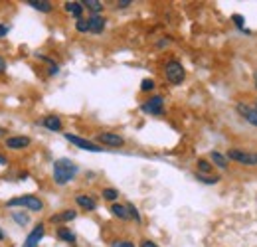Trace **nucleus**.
<instances>
[{"mask_svg": "<svg viewBox=\"0 0 257 247\" xmlns=\"http://www.w3.org/2000/svg\"><path fill=\"white\" fill-rule=\"evenodd\" d=\"M79 168L75 162H71L69 158H58L54 162V182L58 186H65L69 184L75 176H77Z\"/></svg>", "mask_w": 257, "mask_h": 247, "instance_id": "nucleus-1", "label": "nucleus"}, {"mask_svg": "<svg viewBox=\"0 0 257 247\" xmlns=\"http://www.w3.org/2000/svg\"><path fill=\"white\" fill-rule=\"evenodd\" d=\"M164 77L168 79V83L172 85H180L186 77V71H184V65L178 62V60H170V62L164 63Z\"/></svg>", "mask_w": 257, "mask_h": 247, "instance_id": "nucleus-2", "label": "nucleus"}, {"mask_svg": "<svg viewBox=\"0 0 257 247\" xmlns=\"http://www.w3.org/2000/svg\"><path fill=\"white\" fill-rule=\"evenodd\" d=\"M8 208H16V206H22L30 212H42L44 210V202L38 198V196H32V194H26V196H20V198H12L8 200L6 204Z\"/></svg>", "mask_w": 257, "mask_h": 247, "instance_id": "nucleus-3", "label": "nucleus"}, {"mask_svg": "<svg viewBox=\"0 0 257 247\" xmlns=\"http://www.w3.org/2000/svg\"><path fill=\"white\" fill-rule=\"evenodd\" d=\"M225 156H227V160L237 162L241 166H257V153H247L241 149H229Z\"/></svg>", "mask_w": 257, "mask_h": 247, "instance_id": "nucleus-4", "label": "nucleus"}, {"mask_svg": "<svg viewBox=\"0 0 257 247\" xmlns=\"http://www.w3.org/2000/svg\"><path fill=\"white\" fill-rule=\"evenodd\" d=\"M64 137H65V141H69L73 147H77V149H81V151H89V153H103V151H105L103 147H97L95 143H91V141H87V139H83V137H77V135H71V133H65Z\"/></svg>", "mask_w": 257, "mask_h": 247, "instance_id": "nucleus-5", "label": "nucleus"}, {"mask_svg": "<svg viewBox=\"0 0 257 247\" xmlns=\"http://www.w3.org/2000/svg\"><path fill=\"white\" fill-rule=\"evenodd\" d=\"M141 109H143L147 115L159 117V115H162V111H164V99H162L161 95H155V97H151L149 101H145V103L141 105Z\"/></svg>", "mask_w": 257, "mask_h": 247, "instance_id": "nucleus-6", "label": "nucleus"}, {"mask_svg": "<svg viewBox=\"0 0 257 247\" xmlns=\"http://www.w3.org/2000/svg\"><path fill=\"white\" fill-rule=\"evenodd\" d=\"M44 235H46V227H44V223H38L32 231L28 233V237H26V241L22 243V247H38L40 241L44 239Z\"/></svg>", "mask_w": 257, "mask_h": 247, "instance_id": "nucleus-7", "label": "nucleus"}, {"mask_svg": "<svg viewBox=\"0 0 257 247\" xmlns=\"http://www.w3.org/2000/svg\"><path fill=\"white\" fill-rule=\"evenodd\" d=\"M97 141L105 147H123L125 145V139L117 133H99L97 135Z\"/></svg>", "mask_w": 257, "mask_h": 247, "instance_id": "nucleus-8", "label": "nucleus"}, {"mask_svg": "<svg viewBox=\"0 0 257 247\" xmlns=\"http://www.w3.org/2000/svg\"><path fill=\"white\" fill-rule=\"evenodd\" d=\"M237 113L241 115V119H245L249 125H253L257 127V111L255 107H249V105H245V103H237Z\"/></svg>", "mask_w": 257, "mask_h": 247, "instance_id": "nucleus-9", "label": "nucleus"}, {"mask_svg": "<svg viewBox=\"0 0 257 247\" xmlns=\"http://www.w3.org/2000/svg\"><path fill=\"white\" fill-rule=\"evenodd\" d=\"M30 143H32V141H30L28 137H22V135L6 139V147H8L10 151H22V149H28Z\"/></svg>", "mask_w": 257, "mask_h": 247, "instance_id": "nucleus-10", "label": "nucleus"}, {"mask_svg": "<svg viewBox=\"0 0 257 247\" xmlns=\"http://www.w3.org/2000/svg\"><path fill=\"white\" fill-rule=\"evenodd\" d=\"M42 125H44L48 131H54V133H60V131L64 129V123H62V119H60L58 115H46V117L42 119Z\"/></svg>", "mask_w": 257, "mask_h": 247, "instance_id": "nucleus-11", "label": "nucleus"}, {"mask_svg": "<svg viewBox=\"0 0 257 247\" xmlns=\"http://www.w3.org/2000/svg\"><path fill=\"white\" fill-rule=\"evenodd\" d=\"M75 204H77L79 208L87 210V212H93V210L97 208V202L91 198V196H87V194H79V196H75Z\"/></svg>", "mask_w": 257, "mask_h": 247, "instance_id": "nucleus-12", "label": "nucleus"}, {"mask_svg": "<svg viewBox=\"0 0 257 247\" xmlns=\"http://www.w3.org/2000/svg\"><path fill=\"white\" fill-rule=\"evenodd\" d=\"M75 217H77V212H75V210H64V212H60V214H54V216L50 217V221L62 225V223H67V221H71V219H75Z\"/></svg>", "mask_w": 257, "mask_h": 247, "instance_id": "nucleus-13", "label": "nucleus"}, {"mask_svg": "<svg viewBox=\"0 0 257 247\" xmlns=\"http://www.w3.org/2000/svg\"><path fill=\"white\" fill-rule=\"evenodd\" d=\"M105 24H107V20L101 14L89 16V32L91 34H101V32L105 30Z\"/></svg>", "mask_w": 257, "mask_h": 247, "instance_id": "nucleus-14", "label": "nucleus"}, {"mask_svg": "<svg viewBox=\"0 0 257 247\" xmlns=\"http://www.w3.org/2000/svg\"><path fill=\"white\" fill-rule=\"evenodd\" d=\"M56 235H58V239H62L65 243H69V245H75V233L69 229V227H58V231H56Z\"/></svg>", "mask_w": 257, "mask_h": 247, "instance_id": "nucleus-15", "label": "nucleus"}, {"mask_svg": "<svg viewBox=\"0 0 257 247\" xmlns=\"http://www.w3.org/2000/svg\"><path fill=\"white\" fill-rule=\"evenodd\" d=\"M210 158H212V164H216V166L222 168V170H227V166H229L227 156H224L222 153H218V151H212V153H210Z\"/></svg>", "mask_w": 257, "mask_h": 247, "instance_id": "nucleus-16", "label": "nucleus"}, {"mask_svg": "<svg viewBox=\"0 0 257 247\" xmlns=\"http://www.w3.org/2000/svg\"><path fill=\"white\" fill-rule=\"evenodd\" d=\"M64 8H65V12H67V14L75 16L77 20L81 18V12H83V4H81V2H65Z\"/></svg>", "mask_w": 257, "mask_h": 247, "instance_id": "nucleus-17", "label": "nucleus"}, {"mask_svg": "<svg viewBox=\"0 0 257 247\" xmlns=\"http://www.w3.org/2000/svg\"><path fill=\"white\" fill-rule=\"evenodd\" d=\"M26 4H30L32 8L36 10H40V12H44V14H48V12H52V2H48V0H28Z\"/></svg>", "mask_w": 257, "mask_h": 247, "instance_id": "nucleus-18", "label": "nucleus"}, {"mask_svg": "<svg viewBox=\"0 0 257 247\" xmlns=\"http://www.w3.org/2000/svg\"><path fill=\"white\" fill-rule=\"evenodd\" d=\"M111 214H113V216H117L119 219H131L128 210H127V204L123 206V204H117V202H115V204L111 206Z\"/></svg>", "mask_w": 257, "mask_h": 247, "instance_id": "nucleus-19", "label": "nucleus"}, {"mask_svg": "<svg viewBox=\"0 0 257 247\" xmlns=\"http://www.w3.org/2000/svg\"><path fill=\"white\" fill-rule=\"evenodd\" d=\"M81 4H83V8H87L89 12H93V16L101 14V10H103V2H99V0H85Z\"/></svg>", "mask_w": 257, "mask_h": 247, "instance_id": "nucleus-20", "label": "nucleus"}, {"mask_svg": "<svg viewBox=\"0 0 257 247\" xmlns=\"http://www.w3.org/2000/svg\"><path fill=\"white\" fill-rule=\"evenodd\" d=\"M196 166H198V174H210L212 172V168H214V164L210 162V160H206V158H198V162H196Z\"/></svg>", "mask_w": 257, "mask_h": 247, "instance_id": "nucleus-21", "label": "nucleus"}, {"mask_svg": "<svg viewBox=\"0 0 257 247\" xmlns=\"http://www.w3.org/2000/svg\"><path fill=\"white\" fill-rule=\"evenodd\" d=\"M196 178H198V182H202V184H218L222 178L216 174V176H212V174H196Z\"/></svg>", "mask_w": 257, "mask_h": 247, "instance_id": "nucleus-22", "label": "nucleus"}, {"mask_svg": "<svg viewBox=\"0 0 257 247\" xmlns=\"http://www.w3.org/2000/svg\"><path fill=\"white\" fill-rule=\"evenodd\" d=\"M101 196L107 200V202H117V198H119V190H115V188H105L103 192H101Z\"/></svg>", "mask_w": 257, "mask_h": 247, "instance_id": "nucleus-23", "label": "nucleus"}, {"mask_svg": "<svg viewBox=\"0 0 257 247\" xmlns=\"http://www.w3.org/2000/svg\"><path fill=\"white\" fill-rule=\"evenodd\" d=\"M75 30L81 32V34H87V32H89V18H79V20H75Z\"/></svg>", "mask_w": 257, "mask_h": 247, "instance_id": "nucleus-24", "label": "nucleus"}, {"mask_svg": "<svg viewBox=\"0 0 257 247\" xmlns=\"http://www.w3.org/2000/svg\"><path fill=\"white\" fill-rule=\"evenodd\" d=\"M12 219H14L18 225H26V223L30 221L28 214H20V212H12Z\"/></svg>", "mask_w": 257, "mask_h": 247, "instance_id": "nucleus-25", "label": "nucleus"}, {"mask_svg": "<svg viewBox=\"0 0 257 247\" xmlns=\"http://www.w3.org/2000/svg\"><path fill=\"white\" fill-rule=\"evenodd\" d=\"M153 89H155V79H151V77L143 79V83H141V91H153Z\"/></svg>", "mask_w": 257, "mask_h": 247, "instance_id": "nucleus-26", "label": "nucleus"}, {"mask_svg": "<svg viewBox=\"0 0 257 247\" xmlns=\"http://www.w3.org/2000/svg\"><path fill=\"white\" fill-rule=\"evenodd\" d=\"M127 210H128V216L133 217L135 221H141V214H139V210L135 208V204H131V202H128V204H127Z\"/></svg>", "mask_w": 257, "mask_h": 247, "instance_id": "nucleus-27", "label": "nucleus"}, {"mask_svg": "<svg viewBox=\"0 0 257 247\" xmlns=\"http://www.w3.org/2000/svg\"><path fill=\"white\" fill-rule=\"evenodd\" d=\"M231 18H233V22H235V26H237V28L245 30V28H243V16H241V14H233Z\"/></svg>", "mask_w": 257, "mask_h": 247, "instance_id": "nucleus-28", "label": "nucleus"}, {"mask_svg": "<svg viewBox=\"0 0 257 247\" xmlns=\"http://www.w3.org/2000/svg\"><path fill=\"white\" fill-rule=\"evenodd\" d=\"M111 247H135V243H133V241H125V239H123V241H115Z\"/></svg>", "mask_w": 257, "mask_h": 247, "instance_id": "nucleus-29", "label": "nucleus"}, {"mask_svg": "<svg viewBox=\"0 0 257 247\" xmlns=\"http://www.w3.org/2000/svg\"><path fill=\"white\" fill-rule=\"evenodd\" d=\"M141 247H159V245H157L155 241H151V239H143V241H141Z\"/></svg>", "mask_w": 257, "mask_h": 247, "instance_id": "nucleus-30", "label": "nucleus"}, {"mask_svg": "<svg viewBox=\"0 0 257 247\" xmlns=\"http://www.w3.org/2000/svg\"><path fill=\"white\" fill-rule=\"evenodd\" d=\"M8 30H10V28H8L6 24H0V38H4V36L8 34Z\"/></svg>", "mask_w": 257, "mask_h": 247, "instance_id": "nucleus-31", "label": "nucleus"}, {"mask_svg": "<svg viewBox=\"0 0 257 247\" xmlns=\"http://www.w3.org/2000/svg\"><path fill=\"white\" fill-rule=\"evenodd\" d=\"M128 4H133V2H131V0H119V2H117L119 8H127Z\"/></svg>", "mask_w": 257, "mask_h": 247, "instance_id": "nucleus-32", "label": "nucleus"}, {"mask_svg": "<svg viewBox=\"0 0 257 247\" xmlns=\"http://www.w3.org/2000/svg\"><path fill=\"white\" fill-rule=\"evenodd\" d=\"M6 67H8V65H6V60L0 56V73H4V71H6Z\"/></svg>", "mask_w": 257, "mask_h": 247, "instance_id": "nucleus-33", "label": "nucleus"}, {"mask_svg": "<svg viewBox=\"0 0 257 247\" xmlns=\"http://www.w3.org/2000/svg\"><path fill=\"white\" fill-rule=\"evenodd\" d=\"M6 162H8V160H6V156L0 155V164H6Z\"/></svg>", "mask_w": 257, "mask_h": 247, "instance_id": "nucleus-34", "label": "nucleus"}, {"mask_svg": "<svg viewBox=\"0 0 257 247\" xmlns=\"http://www.w3.org/2000/svg\"><path fill=\"white\" fill-rule=\"evenodd\" d=\"M2 137H6V131H4V129L0 127V139H2Z\"/></svg>", "mask_w": 257, "mask_h": 247, "instance_id": "nucleus-35", "label": "nucleus"}, {"mask_svg": "<svg viewBox=\"0 0 257 247\" xmlns=\"http://www.w3.org/2000/svg\"><path fill=\"white\" fill-rule=\"evenodd\" d=\"M253 83H255V89H257V71L253 73Z\"/></svg>", "mask_w": 257, "mask_h": 247, "instance_id": "nucleus-36", "label": "nucleus"}, {"mask_svg": "<svg viewBox=\"0 0 257 247\" xmlns=\"http://www.w3.org/2000/svg\"><path fill=\"white\" fill-rule=\"evenodd\" d=\"M0 239H4V233H2V231H0Z\"/></svg>", "mask_w": 257, "mask_h": 247, "instance_id": "nucleus-37", "label": "nucleus"}, {"mask_svg": "<svg viewBox=\"0 0 257 247\" xmlns=\"http://www.w3.org/2000/svg\"><path fill=\"white\" fill-rule=\"evenodd\" d=\"M253 107H255V111H257V101H255V105H253Z\"/></svg>", "mask_w": 257, "mask_h": 247, "instance_id": "nucleus-38", "label": "nucleus"}]
</instances>
